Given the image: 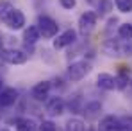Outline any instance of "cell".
<instances>
[{"instance_id":"cell-15","label":"cell","mask_w":132,"mask_h":131,"mask_svg":"<svg viewBox=\"0 0 132 131\" xmlns=\"http://www.w3.org/2000/svg\"><path fill=\"white\" fill-rule=\"evenodd\" d=\"M66 131H86V126H84V120L82 119H70L66 122Z\"/></svg>"},{"instance_id":"cell-24","label":"cell","mask_w":132,"mask_h":131,"mask_svg":"<svg viewBox=\"0 0 132 131\" xmlns=\"http://www.w3.org/2000/svg\"><path fill=\"white\" fill-rule=\"evenodd\" d=\"M59 4H61V7H64V9H73V7L77 5V0H59Z\"/></svg>"},{"instance_id":"cell-14","label":"cell","mask_w":132,"mask_h":131,"mask_svg":"<svg viewBox=\"0 0 132 131\" xmlns=\"http://www.w3.org/2000/svg\"><path fill=\"white\" fill-rule=\"evenodd\" d=\"M98 111H102V104L100 102H88L86 106H84V115L88 117V119H95L96 115H98Z\"/></svg>"},{"instance_id":"cell-22","label":"cell","mask_w":132,"mask_h":131,"mask_svg":"<svg viewBox=\"0 0 132 131\" xmlns=\"http://www.w3.org/2000/svg\"><path fill=\"white\" fill-rule=\"evenodd\" d=\"M38 131H55V124H54L52 120H43V122L39 124Z\"/></svg>"},{"instance_id":"cell-28","label":"cell","mask_w":132,"mask_h":131,"mask_svg":"<svg viewBox=\"0 0 132 131\" xmlns=\"http://www.w3.org/2000/svg\"><path fill=\"white\" fill-rule=\"evenodd\" d=\"M130 85H132V83H130Z\"/></svg>"},{"instance_id":"cell-8","label":"cell","mask_w":132,"mask_h":131,"mask_svg":"<svg viewBox=\"0 0 132 131\" xmlns=\"http://www.w3.org/2000/svg\"><path fill=\"white\" fill-rule=\"evenodd\" d=\"M50 81H41V83H38V85H34L32 86V97L36 99V101H45L46 97H48V92H50Z\"/></svg>"},{"instance_id":"cell-27","label":"cell","mask_w":132,"mask_h":131,"mask_svg":"<svg viewBox=\"0 0 132 131\" xmlns=\"http://www.w3.org/2000/svg\"><path fill=\"white\" fill-rule=\"evenodd\" d=\"M0 131H7V129H0Z\"/></svg>"},{"instance_id":"cell-1","label":"cell","mask_w":132,"mask_h":131,"mask_svg":"<svg viewBox=\"0 0 132 131\" xmlns=\"http://www.w3.org/2000/svg\"><path fill=\"white\" fill-rule=\"evenodd\" d=\"M89 72H91L89 61H75V63H71V65L68 66V79L73 81V83H77V81L84 79Z\"/></svg>"},{"instance_id":"cell-21","label":"cell","mask_w":132,"mask_h":131,"mask_svg":"<svg viewBox=\"0 0 132 131\" xmlns=\"http://www.w3.org/2000/svg\"><path fill=\"white\" fill-rule=\"evenodd\" d=\"M127 83H129V77H127V74H125V72H121V74L116 77V88H120V90H121V88L127 86Z\"/></svg>"},{"instance_id":"cell-20","label":"cell","mask_w":132,"mask_h":131,"mask_svg":"<svg viewBox=\"0 0 132 131\" xmlns=\"http://www.w3.org/2000/svg\"><path fill=\"white\" fill-rule=\"evenodd\" d=\"M111 9H112V2H111V0H100V2H98V11H100V15H107Z\"/></svg>"},{"instance_id":"cell-10","label":"cell","mask_w":132,"mask_h":131,"mask_svg":"<svg viewBox=\"0 0 132 131\" xmlns=\"http://www.w3.org/2000/svg\"><path fill=\"white\" fill-rule=\"evenodd\" d=\"M98 129L100 131H118L120 129V119L114 117V115H107L100 120L98 124Z\"/></svg>"},{"instance_id":"cell-17","label":"cell","mask_w":132,"mask_h":131,"mask_svg":"<svg viewBox=\"0 0 132 131\" xmlns=\"http://www.w3.org/2000/svg\"><path fill=\"white\" fill-rule=\"evenodd\" d=\"M118 36L125 42H130L132 40V23H121L120 29H118Z\"/></svg>"},{"instance_id":"cell-2","label":"cell","mask_w":132,"mask_h":131,"mask_svg":"<svg viewBox=\"0 0 132 131\" xmlns=\"http://www.w3.org/2000/svg\"><path fill=\"white\" fill-rule=\"evenodd\" d=\"M0 59L9 63V65H23L29 59V56L23 50H18V49H2L0 50Z\"/></svg>"},{"instance_id":"cell-18","label":"cell","mask_w":132,"mask_h":131,"mask_svg":"<svg viewBox=\"0 0 132 131\" xmlns=\"http://www.w3.org/2000/svg\"><path fill=\"white\" fill-rule=\"evenodd\" d=\"M114 5L121 13H132V0H114Z\"/></svg>"},{"instance_id":"cell-9","label":"cell","mask_w":132,"mask_h":131,"mask_svg":"<svg viewBox=\"0 0 132 131\" xmlns=\"http://www.w3.org/2000/svg\"><path fill=\"white\" fill-rule=\"evenodd\" d=\"M96 86L102 88V90H114L116 88V77L114 75H111V74H98V77H96Z\"/></svg>"},{"instance_id":"cell-5","label":"cell","mask_w":132,"mask_h":131,"mask_svg":"<svg viewBox=\"0 0 132 131\" xmlns=\"http://www.w3.org/2000/svg\"><path fill=\"white\" fill-rule=\"evenodd\" d=\"M96 25V13L93 11H86L84 15H80L79 18V29L82 34H86L89 31H93V27Z\"/></svg>"},{"instance_id":"cell-11","label":"cell","mask_w":132,"mask_h":131,"mask_svg":"<svg viewBox=\"0 0 132 131\" xmlns=\"http://www.w3.org/2000/svg\"><path fill=\"white\" fill-rule=\"evenodd\" d=\"M18 99V92L14 88H4L0 93V106H13Z\"/></svg>"},{"instance_id":"cell-13","label":"cell","mask_w":132,"mask_h":131,"mask_svg":"<svg viewBox=\"0 0 132 131\" xmlns=\"http://www.w3.org/2000/svg\"><path fill=\"white\" fill-rule=\"evenodd\" d=\"M38 124L32 120V119H29V117H20V119H16V131H38Z\"/></svg>"},{"instance_id":"cell-4","label":"cell","mask_w":132,"mask_h":131,"mask_svg":"<svg viewBox=\"0 0 132 131\" xmlns=\"http://www.w3.org/2000/svg\"><path fill=\"white\" fill-rule=\"evenodd\" d=\"M77 40V32L73 29H66L64 32H61L55 40H54V49H64V47H70L71 43H75Z\"/></svg>"},{"instance_id":"cell-26","label":"cell","mask_w":132,"mask_h":131,"mask_svg":"<svg viewBox=\"0 0 132 131\" xmlns=\"http://www.w3.org/2000/svg\"><path fill=\"white\" fill-rule=\"evenodd\" d=\"M0 43H2V34H0Z\"/></svg>"},{"instance_id":"cell-19","label":"cell","mask_w":132,"mask_h":131,"mask_svg":"<svg viewBox=\"0 0 132 131\" xmlns=\"http://www.w3.org/2000/svg\"><path fill=\"white\" fill-rule=\"evenodd\" d=\"M118 131H132V117H121L120 119V129Z\"/></svg>"},{"instance_id":"cell-23","label":"cell","mask_w":132,"mask_h":131,"mask_svg":"<svg viewBox=\"0 0 132 131\" xmlns=\"http://www.w3.org/2000/svg\"><path fill=\"white\" fill-rule=\"evenodd\" d=\"M120 50H121V56H132V40L120 45Z\"/></svg>"},{"instance_id":"cell-3","label":"cell","mask_w":132,"mask_h":131,"mask_svg":"<svg viewBox=\"0 0 132 131\" xmlns=\"http://www.w3.org/2000/svg\"><path fill=\"white\" fill-rule=\"evenodd\" d=\"M38 29H39V34H41L43 38H54V36L57 34L59 25H57V22H55L54 18L46 16V15H41V16L38 18Z\"/></svg>"},{"instance_id":"cell-12","label":"cell","mask_w":132,"mask_h":131,"mask_svg":"<svg viewBox=\"0 0 132 131\" xmlns=\"http://www.w3.org/2000/svg\"><path fill=\"white\" fill-rule=\"evenodd\" d=\"M39 29H38V25H29L27 29H25V32H23V42L27 45H34L38 40H39Z\"/></svg>"},{"instance_id":"cell-25","label":"cell","mask_w":132,"mask_h":131,"mask_svg":"<svg viewBox=\"0 0 132 131\" xmlns=\"http://www.w3.org/2000/svg\"><path fill=\"white\" fill-rule=\"evenodd\" d=\"M2 90H4V88H2V81H0V93H2Z\"/></svg>"},{"instance_id":"cell-6","label":"cell","mask_w":132,"mask_h":131,"mask_svg":"<svg viewBox=\"0 0 132 131\" xmlns=\"http://www.w3.org/2000/svg\"><path fill=\"white\" fill-rule=\"evenodd\" d=\"M5 25H7L9 29H13V31L23 29V25H25V15H23L20 9H14V11H13V13L7 16Z\"/></svg>"},{"instance_id":"cell-7","label":"cell","mask_w":132,"mask_h":131,"mask_svg":"<svg viewBox=\"0 0 132 131\" xmlns=\"http://www.w3.org/2000/svg\"><path fill=\"white\" fill-rule=\"evenodd\" d=\"M46 111L50 117H59L64 113V101L61 97H54L46 102Z\"/></svg>"},{"instance_id":"cell-16","label":"cell","mask_w":132,"mask_h":131,"mask_svg":"<svg viewBox=\"0 0 132 131\" xmlns=\"http://www.w3.org/2000/svg\"><path fill=\"white\" fill-rule=\"evenodd\" d=\"M13 11H14V7H13L11 2H7V0H0V20H2V22H5L7 16H9Z\"/></svg>"}]
</instances>
